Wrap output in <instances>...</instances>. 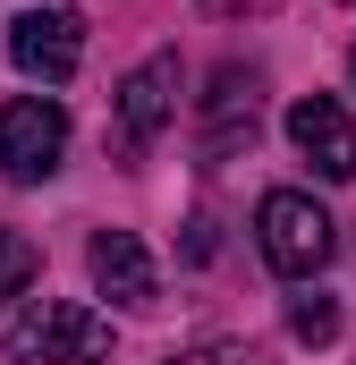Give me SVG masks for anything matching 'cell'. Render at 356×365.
Listing matches in <instances>:
<instances>
[{
  "label": "cell",
  "mask_w": 356,
  "mask_h": 365,
  "mask_svg": "<svg viewBox=\"0 0 356 365\" xmlns=\"http://www.w3.org/2000/svg\"><path fill=\"white\" fill-rule=\"evenodd\" d=\"M288 331H297L305 349H331V340H340V306L314 289V297H297V306H288Z\"/></svg>",
  "instance_id": "cell-10"
},
{
  "label": "cell",
  "mask_w": 356,
  "mask_h": 365,
  "mask_svg": "<svg viewBox=\"0 0 356 365\" xmlns=\"http://www.w3.org/2000/svg\"><path fill=\"white\" fill-rule=\"evenodd\" d=\"M255 238H263V264L288 272V280H314L331 264V247H340L331 212H323L314 195H297V187H271L263 204H255Z\"/></svg>",
  "instance_id": "cell-2"
},
{
  "label": "cell",
  "mask_w": 356,
  "mask_h": 365,
  "mask_svg": "<svg viewBox=\"0 0 356 365\" xmlns=\"http://www.w3.org/2000/svg\"><path fill=\"white\" fill-rule=\"evenodd\" d=\"M288 145H297L331 187L356 179V119L331 102V93H297V102H288Z\"/></svg>",
  "instance_id": "cell-5"
},
{
  "label": "cell",
  "mask_w": 356,
  "mask_h": 365,
  "mask_svg": "<svg viewBox=\"0 0 356 365\" xmlns=\"http://www.w3.org/2000/svg\"><path fill=\"white\" fill-rule=\"evenodd\" d=\"M204 136H212V153H229L238 136H255V77H238V68L212 77V93H204Z\"/></svg>",
  "instance_id": "cell-8"
},
{
  "label": "cell",
  "mask_w": 356,
  "mask_h": 365,
  "mask_svg": "<svg viewBox=\"0 0 356 365\" xmlns=\"http://www.w3.org/2000/svg\"><path fill=\"white\" fill-rule=\"evenodd\" d=\"M60 162H68V110H60L51 93H17V102H0V179L43 187Z\"/></svg>",
  "instance_id": "cell-3"
},
{
  "label": "cell",
  "mask_w": 356,
  "mask_h": 365,
  "mask_svg": "<svg viewBox=\"0 0 356 365\" xmlns=\"http://www.w3.org/2000/svg\"><path fill=\"white\" fill-rule=\"evenodd\" d=\"M204 9H212V17H271L280 0H204Z\"/></svg>",
  "instance_id": "cell-12"
},
{
  "label": "cell",
  "mask_w": 356,
  "mask_h": 365,
  "mask_svg": "<svg viewBox=\"0 0 356 365\" xmlns=\"http://www.w3.org/2000/svg\"><path fill=\"white\" fill-rule=\"evenodd\" d=\"M170 119H178V51H153V60L127 68V86H119V145H127V162H136Z\"/></svg>",
  "instance_id": "cell-6"
},
{
  "label": "cell",
  "mask_w": 356,
  "mask_h": 365,
  "mask_svg": "<svg viewBox=\"0 0 356 365\" xmlns=\"http://www.w3.org/2000/svg\"><path fill=\"white\" fill-rule=\"evenodd\" d=\"M34 272H43V247H34L26 230H0V306H9V297H26Z\"/></svg>",
  "instance_id": "cell-9"
},
{
  "label": "cell",
  "mask_w": 356,
  "mask_h": 365,
  "mask_svg": "<svg viewBox=\"0 0 356 365\" xmlns=\"http://www.w3.org/2000/svg\"><path fill=\"white\" fill-rule=\"evenodd\" d=\"M85 264H93V289H102L110 306H127V314H145V306L162 297V272H153V255H145L136 230H93Z\"/></svg>",
  "instance_id": "cell-7"
},
{
  "label": "cell",
  "mask_w": 356,
  "mask_h": 365,
  "mask_svg": "<svg viewBox=\"0 0 356 365\" xmlns=\"http://www.w3.org/2000/svg\"><path fill=\"white\" fill-rule=\"evenodd\" d=\"M170 365H263L255 349H195V357H170Z\"/></svg>",
  "instance_id": "cell-11"
},
{
  "label": "cell",
  "mask_w": 356,
  "mask_h": 365,
  "mask_svg": "<svg viewBox=\"0 0 356 365\" xmlns=\"http://www.w3.org/2000/svg\"><path fill=\"white\" fill-rule=\"evenodd\" d=\"M9 60L43 86H68L77 60H85V26L68 9H26V17H9Z\"/></svg>",
  "instance_id": "cell-4"
},
{
  "label": "cell",
  "mask_w": 356,
  "mask_h": 365,
  "mask_svg": "<svg viewBox=\"0 0 356 365\" xmlns=\"http://www.w3.org/2000/svg\"><path fill=\"white\" fill-rule=\"evenodd\" d=\"M0 349H9V365H93L110 357V314L68 306V297H34L26 314H9Z\"/></svg>",
  "instance_id": "cell-1"
}]
</instances>
